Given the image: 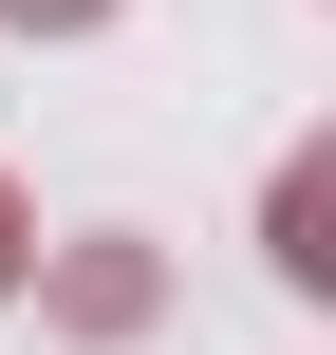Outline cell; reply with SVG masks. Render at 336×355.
Returning a JSON list of instances; mask_svg holds the SVG:
<instances>
[{
	"instance_id": "obj_1",
	"label": "cell",
	"mask_w": 336,
	"mask_h": 355,
	"mask_svg": "<svg viewBox=\"0 0 336 355\" xmlns=\"http://www.w3.org/2000/svg\"><path fill=\"white\" fill-rule=\"evenodd\" d=\"M262 243H281V281H299V300H336V131L299 150V168H281V206H262Z\"/></svg>"
},
{
	"instance_id": "obj_2",
	"label": "cell",
	"mask_w": 336,
	"mask_h": 355,
	"mask_svg": "<svg viewBox=\"0 0 336 355\" xmlns=\"http://www.w3.org/2000/svg\"><path fill=\"white\" fill-rule=\"evenodd\" d=\"M56 318H75V337H131V318H150V262H131V243L56 262Z\"/></svg>"
},
{
	"instance_id": "obj_3",
	"label": "cell",
	"mask_w": 336,
	"mask_h": 355,
	"mask_svg": "<svg viewBox=\"0 0 336 355\" xmlns=\"http://www.w3.org/2000/svg\"><path fill=\"white\" fill-rule=\"evenodd\" d=\"M19 243H37V225H19V206H0V281H19Z\"/></svg>"
},
{
	"instance_id": "obj_4",
	"label": "cell",
	"mask_w": 336,
	"mask_h": 355,
	"mask_svg": "<svg viewBox=\"0 0 336 355\" xmlns=\"http://www.w3.org/2000/svg\"><path fill=\"white\" fill-rule=\"evenodd\" d=\"M0 19H94V0H0Z\"/></svg>"
}]
</instances>
